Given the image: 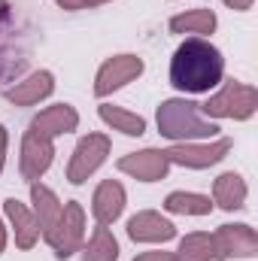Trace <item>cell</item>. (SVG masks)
Here are the masks:
<instances>
[{
	"label": "cell",
	"mask_w": 258,
	"mask_h": 261,
	"mask_svg": "<svg viewBox=\"0 0 258 261\" xmlns=\"http://www.w3.org/2000/svg\"><path fill=\"white\" fill-rule=\"evenodd\" d=\"M82 255H85V261H116L119 258V243H116V237L110 234L107 225L94 228V237L88 240Z\"/></svg>",
	"instance_id": "obj_19"
},
{
	"label": "cell",
	"mask_w": 258,
	"mask_h": 261,
	"mask_svg": "<svg viewBox=\"0 0 258 261\" xmlns=\"http://www.w3.org/2000/svg\"><path fill=\"white\" fill-rule=\"evenodd\" d=\"M258 107V91L252 85L243 82H228L216 97H210V103H203L200 110L213 119H249Z\"/></svg>",
	"instance_id": "obj_3"
},
{
	"label": "cell",
	"mask_w": 258,
	"mask_h": 261,
	"mask_svg": "<svg viewBox=\"0 0 258 261\" xmlns=\"http://www.w3.org/2000/svg\"><path fill=\"white\" fill-rule=\"evenodd\" d=\"M76 125H79L76 110H73V107H67V103H58V107H49L46 113H40V116L34 119L31 130H37L40 137L55 140L58 134H70V130H76Z\"/></svg>",
	"instance_id": "obj_14"
},
{
	"label": "cell",
	"mask_w": 258,
	"mask_h": 261,
	"mask_svg": "<svg viewBox=\"0 0 258 261\" xmlns=\"http://www.w3.org/2000/svg\"><path fill=\"white\" fill-rule=\"evenodd\" d=\"M134 261H176L173 252H143V255H137Z\"/></svg>",
	"instance_id": "obj_23"
},
{
	"label": "cell",
	"mask_w": 258,
	"mask_h": 261,
	"mask_svg": "<svg viewBox=\"0 0 258 261\" xmlns=\"http://www.w3.org/2000/svg\"><path fill=\"white\" fill-rule=\"evenodd\" d=\"M222 70H225V61H222L219 49L200 37H192L173 52L170 82L179 91L200 94V91H210L213 85L222 82Z\"/></svg>",
	"instance_id": "obj_1"
},
{
	"label": "cell",
	"mask_w": 258,
	"mask_h": 261,
	"mask_svg": "<svg viewBox=\"0 0 258 261\" xmlns=\"http://www.w3.org/2000/svg\"><path fill=\"white\" fill-rule=\"evenodd\" d=\"M173 234H176V228H173L167 219H161L158 213H152V210L137 213L128 222V237L137 240V243H164V240H170Z\"/></svg>",
	"instance_id": "obj_11"
},
{
	"label": "cell",
	"mask_w": 258,
	"mask_h": 261,
	"mask_svg": "<svg viewBox=\"0 0 258 261\" xmlns=\"http://www.w3.org/2000/svg\"><path fill=\"white\" fill-rule=\"evenodd\" d=\"M58 6H64V9H82L85 0H58Z\"/></svg>",
	"instance_id": "obj_25"
},
{
	"label": "cell",
	"mask_w": 258,
	"mask_h": 261,
	"mask_svg": "<svg viewBox=\"0 0 258 261\" xmlns=\"http://www.w3.org/2000/svg\"><path fill=\"white\" fill-rule=\"evenodd\" d=\"M158 130L170 140H194V137H213L216 125L200 119V107L189 100H164L158 107Z\"/></svg>",
	"instance_id": "obj_2"
},
{
	"label": "cell",
	"mask_w": 258,
	"mask_h": 261,
	"mask_svg": "<svg viewBox=\"0 0 258 261\" xmlns=\"http://www.w3.org/2000/svg\"><path fill=\"white\" fill-rule=\"evenodd\" d=\"M110 155V140L104 134H88L85 140H79L73 158H70V167H67V179L73 186H82L100 164L104 158Z\"/></svg>",
	"instance_id": "obj_4"
},
{
	"label": "cell",
	"mask_w": 258,
	"mask_h": 261,
	"mask_svg": "<svg viewBox=\"0 0 258 261\" xmlns=\"http://www.w3.org/2000/svg\"><path fill=\"white\" fill-rule=\"evenodd\" d=\"M82 234H85V213H82L79 203H67L64 213H61V222L55 225V231L46 243L55 249L58 258H70L73 252H79Z\"/></svg>",
	"instance_id": "obj_5"
},
{
	"label": "cell",
	"mask_w": 258,
	"mask_h": 261,
	"mask_svg": "<svg viewBox=\"0 0 258 261\" xmlns=\"http://www.w3.org/2000/svg\"><path fill=\"white\" fill-rule=\"evenodd\" d=\"M216 258V243L210 234H189L179 243V255L176 261H210Z\"/></svg>",
	"instance_id": "obj_22"
},
{
	"label": "cell",
	"mask_w": 258,
	"mask_h": 261,
	"mask_svg": "<svg viewBox=\"0 0 258 261\" xmlns=\"http://www.w3.org/2000/svg\"><path fill=\"white\" fill-rule=\"evenodd\" d=\"M213 200H216L222 210H240L243 200H246V182H243V176H237V173H222V176L213 182Z\"/></svg>",
	"instance_id": "obj_17"
},
{
	"label": "cell",
	"mask_w": 258,
	"mask_h": 261,
	"mask_svg": "<svg viewBox=\"0 0 258 261\" xmlns=\"http://www.w3.org/2000/svg\"><path fill=\"white\" fill-rule=\"evenodd\" d=\"M100 119H104L107 125H113L116 130L128 134V137H140V134L146 130V122H143L137 113H128V110H122V107H100Z\"/></svg>",
	"instance_id": "obj_21"
},
{
	"label": "cell",
	"mask_w": 258,
	"mask_h": 261,
	"mask_svg": "<svg viewBox=\"0 0 258 261\" xmlns=\"http://www.w3.org/2000/svg\"><path fill=\"white\" fill-rule=\"evenodd\" d=\"M31 200H34V219H37V225H40V234L49 240L52 237V231H55V225L61 222V213H64V206L58 203V197L52 195L46 186H40V182H34L31 186Z\"/></svg>",
	"instance_id": "obj_13"
},
{
	"label": "cell",
	"mask_w": 258,
	"mask_h": 261,
	"mask_svg": "<svg viewBox=\"0 0 258 261\" xmlns=\"http://www.w3.org/2000/svg\"><path fill=\"white\" fill-rule=\"evenodd\" d=\"M228 152H231V140H216V143H207V146L179 143V146H173V149H164V158H167L170 164H183V167L203 170V167H210V164H219Z\"/></svg>",
	"instance_id": "obj_6"
},
{
	"label": "cell",
	"mask_w": 258,
	"mask_h": 261,
	"mask_svg": "<svg viewBox=\"0 0 258 261\" xmlns=\"http://www.w3.org/2000/svg\"><path fill=\"white\" fill-rule=\"evenodd\" d=\"M3 246H6V231H3V222H0V252H3Z\"/></svg>",
	"instance_id": "obj_28"
},
{
	"label": "cell",
	"mask_w": 258,
	"mask_h": 261,
	"mask_svg": "<svg viewBox=\"0 0 258 261\" xmlns=\"http://www.w3.org/2000/svg\"><path fill=\"white\" fill-rule=\"evenodd\" d=\"M91 210H94L97 225H113L122 216V210H125V189L116 179H104L97 186V192H94Z\"/></svg>",
	"instance_id": "obj_12"
},
{
	"label": "cell",
	"mask_w": 258,
	"mask_h": 261,
	"mask_svg": "<svg viewBox=\"0 0 258 261\" xmlns=\"http://www.w3.org/2000/svg\"><path fill=\"white\" fill-rule=\"evenodd\" d=\"M170 31L173 34H213L216 31V15H213V9H192L186 15H173Z\"/></svg>",
	"instance_id": "obj_18"
},
{
	"label": "cell",
	"mask_w": 258,
	"mask_h": 261,
	"mask_svg": "<svg viewBox=\"0 0 258 261\" xmlns=\"http://www.w3.org/2000/svg\"><path fill=\"white\" fill-rule=\"evenodd\" d=\"M3 155H6V130L0 128V170H3Z\"/></svg>",
	"instance_id": "obj_26"
},
{
	"label": "cell",
	"mask_w": 258,
	"mask_h": 261,
	"mask_svg": "<svg viewBox=\"0 0 258 261\" xmlns=\"http://www.w3.org/2000/svg\"><path fill=\"white\" fill-rule=\"evenodd\" d=\"M213 243H216V258L219 261L231 258V255L249 258L258 252V234L249 225H222L213 234Z\"/></svg>",
	"instance_id": "obj_7"
},
{
	"label": "cell",
	"mask_w": 258,
	"mask_h": 261,
	"mask_svg": "<svg viewBox=\"0 0 258 261\" xmlns=\"http://www.w3.org/2000/svg\"><path fill=\"white\" fill-rule=\"evenodd\" d=\"M6 216H9V222H12V228H15V243H18L21 249H31V246L37 243V237H40V225H37L34 213H31L21 200L9 197V200H6Z\"/></svg>",
	"instance_id": "obj_16"
},
{
	"label": "cell",
	"mask_w": 258,
	"mask_h": 261,
	"mask_svg": "<svg viewBox=\"0 0 258 261\" xmlns=\"http://www.w3.org/2000/svg\"><path fill=\"white\" fill-rule=\"evenodd\" d=\"M225 3H228L231 9H249V6H252L255 0H225Z\"/></svg>",
	"instance_id": "obj_24"
},
{
	"label": "cell",
	"mask_w": 258,
	"mask_h": 261,
	"mask_svg": "<svg viewBox=\"0 0 258 261\" xmlns=\"http://www.w3.org/2000/svg\"><path fill=\"white\" fill-rule=\"evenodd\" d=\"M100 3H110V0H85V6H100Z\"/></svg>",
	"instance_id": "obj_29"
},
{
	"label": "cell",
	"mask_w": 258,
	"mask_h": 261,
	"mask_svg": "<svg viewBox=\"0 0 258 261\" xmlns=\"http://www.w3.org/2000/svg\"><path fill=\"white\" fill-rule=\"evenodd\" d=\"M52 88H55L52 73H49V70H40V73L28 76L24 82L12 85V88L6 91V100H12V103H18V107H31V103H40L43 97H49Z\"/></svg>",
	"instance_id": "obj_15"
},
{
	"label": "cell",
	"mask_w": 258,
	"mask_h": 261,
	"mask_svg": "<svg viewBox=\"0 0 258 261\" xmlns=\"http://www.w3.org/2000/svg\"><path fill=\"white\" fill-rule=\"evenodd\" d=\"M52 155H55L52 140L49 137H40L37 130H28L24 134V143H21V176L28 182H37L49 170Z\"/></svg>",
	"instance_id": "obj_9"
},
{
	"label": "cell",
	"mask_w": 258,
	"mask_h": 261,
	"mask_svg": "<svg viewBox=\"0 0 258 261\" xmlns=\"http://www.w3.org/2000/svg\"><path fill=\"white\" fill-rule=\"evenodd\" d=\"M164 210L179 213V216H207L213 210V203H210V197H203V195L173 192V195H167V200H164Z\"/></svg>",
	"instance_id": "obj_20"
},
{
	"label": "cell",
	"mask_w": 258,
	"mask_h": 261,
	"mask_svg": "<svg viewBox=\"0 0 258 261\" xmlns=\"http://www.w3.org/2000/svg\"><path fill=\"white\" fill-rule=\"evenodd\" d=\"M140 73H143V61L137 55H116V58H110L107 64L100 67L97 82H94V94L97 97H107L110 91L128 85L131 79H137Z\"/></svg>",
	"instance_id": "obj_8"
},
{
	"label": "cell",
	"mask_w": 258,
	"mask_h": 261,
	"mask_svg": "<svg viewBox=\"0 0 258 261\" xmlns=\"http://www.w3.org/2000/svg\"><path fill=\"white\" fill-rule=\"evenodd\" d=\"M119 170L128 173L140 182H155V179H164L167 170H170V161L164 158V152L158 149H143V152H131L119 161Z\"/></svg>",
	"instance_id": "obj_10"
},
{
	"label": "cell",
	"mask_w": 258,
	"mask_h": 261,
	"mask_svg": "<svg viewBox=\"0 0 258 261\" xmlns=\"http://www.w3.org/2000/svg\"><path fill=\"white\" fill-rule=\"evenodd\" d=\"M3 18H9V3H6V0H0V21H3Z\"/></svg>",
	"instance_id": "obj_27"
}]
</instances>
